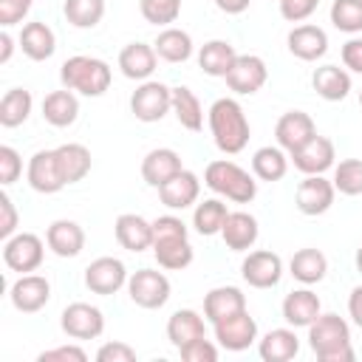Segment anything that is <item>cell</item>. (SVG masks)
<instances>
[{"mask_svg": "<svg viewBox=\"0 0 362 362\" xmlns=\"http://www.w3.org/2000/svg\"><path fill=\"white\" fill-rule=\"evenodd\" d=\"M334 158H337L334 141L325 139V136H320V133H317L308 144H303L297 153H291L294 167H297L300 173H305V175H322L325 170L334 167Z\"/></svg>", "mask_w": 362, "mask_h": 362, "instance_id": "obj_17", "label": "cell"}, {"mask_svg": "<svg viewBox=\"0 0 362 362\" xmlns=\"http://www.w3.org/2000/svg\"><path fill=\"white\" fill-rule=\"evenodd\" d=\"M8 297H11V305H14L17 311L34 314V311L45 308V303L51 300V283H48L42 274H31V272H28V274H23V277L11 286Z\"/></svg>", "mask_w": 362, "mask_h": 362, "instance_id": "obj_16", "label": "cell"}, {"mask_svg": "<svg viewBox=\"0 0 362 362\" xmlns=\"http://www.w3.org/2000/svg\"><path fill=\"white\" fill-rule=\"evenodd\" d=\"M288 170V158H286V150L283 147H260L255 156H252V173L260 178V181H280Z\"/></svg>", "mask_w": 362, "mask_h": 362, "instance_id": "obj_39", "label": "cell"}, {"mask_svg": "<svg viewBox=\"0 0 362 362\" xmlns=\"http://www.w3.org/2000/svg\"><path fill=\"white\" fill-rule=\"evenodd\" d=\"M57 161H59L65 184H76L90 173V150L85 144H76V141L59 144L57 147Z\"/></svg>", "mask_w": 362, "mask_h": 362, "instance_id": "obj_33", "label": "cell"}, {"mask_svg": "<svg viewBox=\"0 0 362 362\" xmlns=\"http://www.w3.org/2000/svg\"><path fill=\"white\" fill-rule=\"evenodd\" d=\"M11 51H14V40H11L8 31H3L0 34V65H6L11 59Z\"/></svg>", "mask_w": 362, "mask_h": 362, "instance_id": "obj_56", "label": "cell"}, {"mask_svg": "<svg viewBox=\"0 0 362 362\" xmlns=\"http://www.w3.org/2000/svg\"><path fill=\"white\" fill-rule=\"evenodd\" d=\"M252 0H215V6L223 11V14H243L249 8Z\"/></svg>", "mask_w": 362, "mask_h": 362, "instance_id": "obj_55", "label": "cell"}, {"mask_svg": "<svg viewBox=\"0 0 362 362\" xmlns=\"http://www.w3.org/2000/svg\"><path fill=\"white\" fill-rule=\"evenodd\" d=\"M42 255H45V246L37 235L31 232H20V235H11L6 243H3V263L11 269V272H20V274H28V272H37L40 263H42Z\"/></svg>", "mask_w": 362, "mask_h": 362, "instance_id": "obj_7", "label": "cell"}, {"mask_svg": "<svg viewBox=\"0 0 362 362\" xmlns=\"http://www.w3.org/2000/svg\"><path fill=\"white\" fill-rule=\"evenodd\" d=\"M130 110L139 122H161L173 110V88L161 82H141L130 96Z\"/></svg>", "mask_w": 362, "mask_h": 362, "instance_id": "obj_5", "label": "cell"}, {"mask_svg": "<svg viewBox=\"0 0 362 362\" xmlns=\"http://www.w3.org/2000/svg\"><path fill=\"white\" fill-rule=\"evenodd\" d=\"M175 238H187V223L175 215H161L153 221V243L158 240H175Z\"/></svg>", "mask_w": 362, "mask_h": 362, "instance_id": "obj_45", "label": "cell"}, {"mask_svg": "<svg viewBox=\"0 0 362 362\" xmlns=\"http://www.w3.org/2000/svg\"><path fill=\"white\" fill-rule=\"evenodd\" d=\"M308 345L320 362H354L351 328L339 314H320L308 325Z\"/></svg>", "mask_w": 362, "mask_h": 362, "instance_id": "obj_2", "label": "cell"}, {"mask_svg": "<svg viewBox=\"0 0 362 362\" xmlns=\"http://www.w3.org/2000/svg\"><path fill=\"white\" fill-rule=\"evenodd\" d=\"M209 130L215 139V147L226 156L240 153L249 144V119L240 107V102L223 96L209 107Z\"/></svg>", "mask_w": 362, "mask_h": 362, "instance_id": "obj_1", "label": "cell"}, {"mask_svg": "<svg viewBox=\"0 0 362 362\" xmlns=\"http://www.w3.org/2000/svg\"><path fill=\"white\" fill-rule=\"evenodd\" d=\"M31 105H34V99H31V93L25 88L6 90L3 99H0V124L3 127H20L28 119Z\"/></svg>", "mask_w": 362, "mask_h": 362, "instance_id": "obj_38", "label": "cell"}, {"mask_svg": "<svg viewBox=\"0 0 362 362\" xmlns=\"http://www.w3.org/2000/svg\"><path fill=\"white\" fill-rule=\"evenodd\" d=\"M277 3H280L283 20H288V23H303V20H308V17L317 11V6H320V0H277Z\"/></svg>", "mask_w": 362, "mask_h": 362, "instance_id": "obj_48", "label": "cell"}, {"mask_svg": "<svg viewBox=\"0 0 362 362\" xmlns=\"http://www.w3.org/2000/svg\"><path fill=\"white\" fill-rule=\"evenodd\" d=\"M85 286L93 294L110 297L116 294L122 286H127V269L119 257H96L88 269H85Z\"/></svg>", "mask_w": 362, "mask_h": 362, "instance_id": "obj_12", "label": "cell"}, {"mask_svg": "<svg viewBox=\"0 0 362 362\" xmlns=\"http://www.w3.org/2000/svg\"><path fill=\"white\" fill-rule=\"evenodd\" d=\"M116 240L122 249L127 252H144V249H153V223L144 221L141 215L136 212H124L116 218Z\"/></svg>", "mask_w": 362, "mask_h": 362, "instance_id": "obj_18", "label": "cell"}, {"mask_svg": "<svg viewBox=\"0 0 362 362\" xmlns=\"http://www.w3.org/2000/svg\"><path fill=\"white\" fill-rule=\"evenodd\" d=\"M31 6H34V0H0V25L20 23Z\"/></svg>", "mask_w": 362, "mask_h": 362, "instance_id": "obj_51", "label": "cell"}, {"mask_svg": "<svg viewBox=\"0 0 362 362\" xmlns=\"http://www.w3.org/2000/svg\"><path fill=\"white\" fill-rule=\"evenodd\" d=\"M257 351L263 362H288L300 354V339L294 328H274L260 339Z\"/></svg>", "mask_w": 362, "mask_h": 362, "instance_id": "obj_30", "label": "cell"}, {"mask_svg": "<svg viewBox=\"0 0 362 362\" xmlns=\"http://www.w3.org/2000/svg\"><path fill=\"white\" fill-rule=\"evenodd\" d=\"M288 269H291L294 280H300L305 286H314V283H320L325 277L328 260H325V255L320 249H300V252H294Z\"/></svg>", "mask_w": 362, "mask_h": 362, "instance_id": "obj_35", "label": "cell"}, {"mask_svg": "<svg viewBox=\"0 0 362 362\" xmlns=\"http://www.w3.org/2000/svg\"><path fill=\"white\" fill-rule=\"evenodd\" d=\"M238 311H246V294L235 286H218L204 297V317L215 325L218 320H226Z\"/></svg>", "mask_w": 362, "mask_h": 362, "instance_id": "obj_25", "label": "cell"}, {"mask_svg": "<svg viewBox=\"0 0 362 362\" xmlns=\"http://www.w3.org/2000/svg\"><path fill=\"white\" fill-rule=\"evenodd\" d=\"M59 325L71 339H96L105 331V317L90 303H71L62 311Z\"/></svg>", "mask_w": 362, "mask_h": 362, "instance_id": "obj_10", "label": "cell"}, {"mask_svg": "<svg viewBox=\"0 0 362 362\" xmlns=\"http://www.w3.org/2000/svg\"><path fill=\"white\" fill-rule=\"evenodd\" d=\"M184 167H181V156L175 153V150H170V147H156V150H150L147 156H144V161H141V178L150 184V187H161V184H167L173 175H178Z\"/></svg>", "mask_w": 362, "mask_h": 362, "instance_id": "obj_21", "label": "cell"}, {"mask_svg": "<svg viewBox=\"0 0 362 362\" xmlns=\"http://www.w3.org/2000/svg\"><path fill=\"white\" fill-rule=\"evenodd\" d=\"M257 232H260L257 221L249 212H229V218H226V223L221 229V238L232 252H246V249L255 246Z\"/></svg>", "mask_w": 362, "mask_h": 362, "instance_id": "obj_28", "label": "cell"}, {"mask_svg": "<svg viewBox=\"0 0 362 362\" xmlns=\"http://www.w3.org/2000/svg\"><path fill=\"white\" fill-rule=\"evenodd\" d=\"M127 294L139 308H161L170 300V280L156 269H139L127 277Z\"/></svg>", "mask_w": 362, "mask_h": 362, "instance_id": "obj_6", "label": "cell"}, {"mask_svg": "<svg viewBox=\"0 0 362 362\" xmlns=\"http://www.w3.org/2000/svg\"><path fill=\"white\" fill-rule=\"evenodd\" d=\"M334 195H337V187L334 181L322 178V175H305L294 192V201H297V209L303 215H322L331 209L334 204Z\"/></svg>", "mask_w": 362, "mask_h": 362, "instance_id": "obj_13", "label": "cell"}, {"mask_svg": "<svg viewBox=\"0 0 362 362\" xmlns=\"http://www.w3.org/2000/svg\"><path fill=\"white\" fill-rule=\"evenodd\" d=\"M198 192H201V181L189 170H181L178 175H173L167 184L158 187V198L170 209H187V206H192L198 201Z\"/></svg>", "mask_w": 362, "mask_h": 362, "instance_id": "obj_22", "label": "cell"}, {"mask_svg": "<svg viewBox=\"0 0 362 362\" xmlns=\"http://www.w3.org/2000/svg\"><path fill=\"white\" fill-rule=\"evenodd\" d=\"M28 184L31 189L42 192V195H54L65 187L59 161H57V150H37L28 161Z\"/></svg>", "mask_w": 362, "mask_h": 362, "instance_id": "obj_15", "label": "cell"}, {"mask_svg": "<svg viewBox=\"0 0 362 362\" xmlns=\"http://www.w3.org/2000/svg\"><path fill=\"white\" fill-rule=\"evenodd\" d=\"M331 23L334 28L345 34H359L362 31V0H334Z\"/></svg>", "mask_w": 362, "mask_h": 362, "instance_id": "obj_42", "label": "cell"}, {"mask_svg": "<svg viewBox=\"0 0 362 362\" xmlns=\"http://www.w3.org/2000/svg\"><path fill=\"white\" fill-rule=\"evenodd\" d=\"M311 85L325 102H342L351 90V74L339 65H320L311 76Z\"/></svg>", "mask_w": 362, "mask_h": 362, "instance_id": "obj_27", "label": "cell"}, {"mask_svg": "<svg viewBox=\"0 0 362 362\" xmlns=\"http://www.w3.org/2000/svg\"><path fill=\"white\" fill-rule=\"evenodd\" d=\"M141 17L153 25H170L181 14V0H139Z\"/></svg>", "mask_w": 362, "mask_h": 362, "instance_id": "obj_44", "label": "cell"}, {"mask_svg": "<svg viewBox=\"0 0 362 362\" xmlns=\"http://www.w3.org/2000/svg\"><path fill=\"white\" fill-rule=\"evenodd\" d=\"M342 62H345V68L362 74V37H354L342 45Z\"/></svg>", "mask_w": 362, "mask_h": 362, "instance_id": "obj_53", "label": "cell"}, {"mask_svg": "<svg viewBox=\"0 0 362 362\" xmlns=\"http://www.w3.org/2000/svg\"><path fill=\"white\" fill-rule=\"evenodd\" d=\"M156 62H158V54L153 45L147 42H130L119 51V68L127 79H136V82H147L156 71Z\"/></svg>", "mask_w": 362, "mask_h": 362, "instance_id": "obj_20", "label": "cell"}, {"mask_svg": "<svg viewBox=\"0 0 362 362\" xmlns=\"http://www.w3.org/2000/svg\"><path fill=\"white\" fill-rule=\"evenodd\" d=\"M334 187L342 195H362V158H345L334 167Z\"/></svg>", "mask_w": 362, "mask_h": 362, "instance_id": "obj_43", "label": "cell"}, {"mask_svg": "<svg viewBox=\"0 0 362 362\" xmlns=\"http://www.w3.org/2000/svg\"><path fill=\"white\" fill-rule=\"evenodd\" d=\"M223 79H226V85H229L235 93L252 96V93H257V90L266 85L269 68H266V62H263L260 57H255V54H238L235 65L229 68V74H226Z\"/></svg>", "mask_w": 362, "mask_h": 362, "instance_id": "obj_9", "label": "cell"}, {"mask_svg": "<svg viewBox=\"0 0 362 362\" xmlns=\"http://www.w3.org/2000/svg\"><path fill=\"white\" fill-rule=\"evenodd\" d=\"M288 51L303 62H314V59L325 57L328 34L320 25H297L288 31Z\"/></svg>", "mask_w": 362, "mask_h": 362, "instance_id": "obj_23", "label": "cell"}, {"mask_svg": "<svg viewBox=\"0 0 362 362\" xmlns=\"http://www.w3.org/2000/svg\"><path fill=\"white\" fill-rule=\"evenodd\" d=\"M204 184L212 192H218V195H223L235 204H249L257 195V181L243 167H238L235 161H226V158H218V161L206 164Z\"/></svg>", "mask_w": 362, "mask_h": 362, "instance_id": "obj_3", "label": "cell"}, {"mask_svg": "<svg viewBox=\"0 0 362 362\" xmlns=\"http://www.w3.org/2000/svg\"><path fill=\"white\" fill-rule=\"evenodd\" d=\"M59 79L68 90L82 96H102L110 88V65L96 57H71L59 68Z\"/></svg>", "mask_w": 362, "mask_h": 362, "instance_id": "obj_4", "label": "cell"}, {"mask_svg": "<svg viewBox=\"0 0 362 362\" xmlns=\"http://www.w3.org/2000/svg\"><path fill=\"white\" fill-rule=\"evenodd\" d=\"M20 48H23V54H25L28 59L42 62V59L54 57V51H57V37H54V31H51L45 23L34 20V23H25V25H23V31H20Z\"/></svg>", "mask_w": 362, "mask_h": 362, "instance_id": "obj_26", "label": "cell"}, {"mask_svg": "<svg viewBox=\"0 0 362 362\" xmlns=\"http://www.w3.org/2000/svg\"><path fill=\"white\" fill-rule=\"evenodd\" d=\"M85 359H88V354L79 345H59V348L42 351L37 356V362H85Z\"/></svg>", "mask_w": 362, "mask_h": 362, "instance_id": "obj_50", "label": "cell"}, {"mask_svg": "<svg viewBox=\"0 0 362 362\" xmlns=\"http://www.w3.org/2000/svg\"><path fill=\"white\" fill-rule=\"evenodd\" d=\"M226 218H229L226 204H223L221 198H206V201H201V204L195 206V212H192V226H195L198 235H206V238H209V235H221Z\"/></svg>", "mask_w": 362, "mask_h": 362, "instance_id": "obj_37", "label": "cell"}, {"mask_svg": "<svg viewBox=\"0 0 362 362\" xmlns=\"http://www.w3.org/2000/svg\"><path fill=\"white\" fill-rule=\"evenodd\" d=\"M206 337V328H204V317L192 308H178L170 320H167V339L175 345V348H184L189 345L192 339H201Z\"/></svg>", "mask_w": 362, "mask_h": 362, "instance_id": "obj_29", "label": "cell"}, {"mask_svg": "<svg viewBox=\"0 0 362 362\" xmlns=\"http://www.w3.org/2000/svg\"><path fill=\"white\" fill-rule=\"evenodd\" d=\"M240 274L252 288H272L283 277V260H280V255L266 252V249L249 252L246 260L240 263Z\"/></svg>", "mask_w": 362, "mask_h": 362, "instance_id": "obj_14", "label": "cell"}, {"mask_svg": "<svg viewBox=\"0 0 362 362\" xmlns=\"http://www.w3.org/2000/svg\"><path fill=\"white\" fill-rule=\"evenodd\" d=\"M45 243L57 257H76L85 249V232L76 221L59 218L45 229Z\"/></svg>", "mask_w": 362, "mask_h": 362, "instance_id": "obj_19", "label": "cell"}, {"mask_svg": "<svg viewBox=\"0 0 362 362\" xmlns=\"http://www.w3.org/2000/svg\"><path fill=\"white\" fill-rule=\"evenodd\" d=\"M314 136H317V124H314V119L305 110H288L274 124L277 147H283L288 156L297 153L303 144H308Z\"/></svg>", "mask_w": 362, "mask_h": 362, "instance_id": "obj_8", "label": "cell"}, {"mask_svg": "<svg viewBox=\"0 0 362 362\" xmlns=\"http://www.w3.org/2000/svg\"><path fill=\"white\" fill-rule=\"evenodd\" d=\"M235 59H238V51L226 40H209L198 51V65L206 76H226Z\"/></svg>", "mask_w": 362, "mask_h": 362, "instance_id": "obj_32", "label": "cell"}, {"mask_svg": "<svg viewBox=\"0 0 362 362\" xmlns=\"http://www.w3.org/2000/svg\"><path fill=\"white\" fill-rule=\"evenodd\" d=\"M20 173H23V158H20V153L14 150V147H8V144H3L0 147V184H14L17 178H20Z\"/></svg>", "mask_w": 362, "mask_h": 362, "instance_id": "obj_46", "label": "cell"}, {"mask_svg": "<svg viewBox=\"0 0 362 362\" xmlns=\"http://www.w3.org/2000/svg\"><path fill=\"white\" fill-rule=\"evenodd\" d=\"M215 339L223 351H246L257 339V322L255 317H249V311H238L215 322Z\"/></svg>", "mask_w": 362, "mask_h": 362, "instance_id": "obj_11", "label": "cell"}, {"mask_svg": "<svg viewBox=\"0 0 362 362\" xmlns=\"http://www.w3.org/2000/svg\"><path fill=\"white\" fill-rule=\"evenodd\" d=\"M153 48H156L158 59H164V62H187L192 57V37L187 31L170 25L156 37Z\"/></svg>", "mask_w": 362, "mask_h": 362, "instance_id": "obj_34", "label": "cell"}, {"mask_svg": "<svg viewBox=\"0 0 362 362\" xmlns=\"http://www.w3.org/2000/svg\"><path fill=\"white\" fill-rule=\"evenodd\" d=\"M348 314H351V320L362 328V286H356V288L351 291V297H348Z\"/></svg>", "mask_w": 362, "mask_h": 362, "instance_id": "obj_54", "label": "cell"}, {"mask_svg": "<svg viewBox=\"0 0 362 362\" xmlns=\"http://www.w3.org/2000/svg\"><path fill=\"white\" fill-rule=\"evenodd\" d=\"M17 229V209L14 201L8 198V192H0V238L8 240Z\"/></svg>", "mask_w": 362, "mask_h": 362, "instance_id": "obj_52", "label": "cell"}, {"mask_svg": "<svg viewBox=\"0 0 362 362\" xmlns=\"http://www.w3.org/2000/svg\"><path fill=\"white\" fill-rule=\"evenodd\" d=\"M359 105H362V90H359Z\"/></svg>", "mask_w": 362, "mask_h": 362, "instance_id": "obj_58", "label": "cell"}, {"mask_svg": "<svg viewBox=\"0 0 362 362\" xmlns=\"http://www.w3.org/2000/svg\"><path fill=\"white\" fill-rule=\"evenodd\" d=\"M153 255L158 260L161 269H170V272H181L192 263V246L187 238H175V240H158L153 243Z\"/></svg>", "mask_w": 362, "mask_h": 362, "instance_id": "obj_40", "label": "cell"}, {"mask_svg": "<svg viewBox=\"0 0 362 362\" xmlns=\"http://www.w3.org/2000/svg\"><path fill=\"white\" fill-rule=\"evenodd\" d=\"M79 116V102L74 96V90H51L42 99V119L54 127H71Z\"/></svg>", "mask_w": 362, "mask_h": 362, "instance_id": "obj_31", "label": "cell"}, {"mask_svg": "<svg viewBox=\"0 0 362 362\" xmlns=\"http://www.w3.org/2000/svg\"><path fill=\"white\" fill-rule=\"evenodd\" d=\"M178 354H181V359H184V362H215V359H218V348H215L206 337L192 339L189 345L178 348Z\"/></svg>", "mask_w": 362, "mask_h": 362, "instance_id": "obj_47", "label": "cell"}, {"mask_svg": "<svg viewBox=\"0 0 362 362\" xmlns=\"http://www.w3.org/2000/svg\"><path fill=\"white\" fill-rule=\"evenodd\" d=\"M62 14L74 28H93L105 17V0H65Z\"/></svg>", "mask_w": 362, "mask_h": 362, "instance_id": "obj_41", "label": "cell"}, {"mask_svg": "<svg viewBox=\"0 0 362 362\" xmlns=\"http://www.w3.org/2000/svg\"><path fill=\"white\" fill-rule=\"evenodd\" d=\"M173 113H175L178 124L192 130V133H198L204 127V107H201L198 96L187 85L173 88Z\"/></svg>", "mask_w": 362, "mask_h": 362, "instance_id": "obj_36", "label": "cell"}, {"mask_svg": "<svg viewBox=\"0 0 362 362\" xmlns=\"http://www.w3.org/2000/svg\"><path fill=\"white\" fill-rule=\"evenodd\" d=\"M320 314V297L311 288H297L283 300V320L291 328H308Z\"/></svg>", "mask_w": 362, "mask_h": 362, "instance_id": "obj_24", "label": "cell"}, {"mask_svg": "<svg viewBox=\"0 0 362 362\" xmlns=\"http://www.w3.org/2000/svg\"><path fill=\"white\" fill-rule=\"evenodd\" d=\"M96 362H136V351L127 342H105L96 351Z\"/></svg>", "mask_w": 362, "mask_h": 362, "instance_id": "obj_49", "label": "cell"}, {"mask_svg": "<svg viewBox=\"0 0 362 362\" xmlns=\"http://www.w3.org/2000/svg\"><path fill=\"white\" fill-rule=\"evenodd\" d=\"M356 269H359V272H362V246H359V249H356Z\"/></svg>", "mask_w": 362, "mask_h": 362, "instance_id": "obj_57", "label": "cell"}]
</instances>
